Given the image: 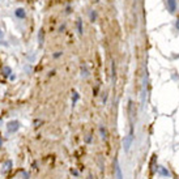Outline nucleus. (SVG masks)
<instances>
[{"label": "nucleus", "mask_w": 179, "mask_h": 179, "mask_svg": "<svg viewBox=\"0 0 179 179\" xmlns=\"http://www.w3.org/2000/svg\"><path fill=\"white\" fill-rule=\"evenodd\" d=\"M18 128H20V122L18 120H11V122L7 123V130H8L9 132H17Z\"/></svg>", "instance_id": "nucleus-1"}, {"label": "nucleus", "mask_w": 179, "mask_h": 179, "mask_svg": "<svg viewBox=\"0 0 179 179\" xmlns=\"http://www.w3.org/2000/svg\"><path fill=\"white\" fill-rule=\"evenodd\" d=\"M12 169V162L11 161H5L3 163V166H1V173L3 174H7L9 170Z\"/></svg>", "instance_id": "nucleus-2"}, {"label": "nucleus", "mask_w": 179, "mask_h": 179, "mask_svg": "<svg viewBox=\"0 0 179 179\" xmlns=\"http://www.w3.org/2000/svg\"><path fill=\"white\" fill-rule=\"evenodd\" d=\"M14 14H16L18 18H25L26 17V12L24 8H17L16 11H14Z\"/></svg>", "instance_id": "nucleus-3"}, {"label": "nucleus", "mask_w": 179, "mask_h": 179, "mask_svg": "<svg viewBox=\"0 0 179 179\" xmlns=\"http://www.w3.org/2000/svg\"><path fill=\"white\" fill-rule=\"evenodd\" d=\"M3 73H4V76H9V75L12 73V69L9 68V67H3Z\"/></svg>", "instance_id": "nucleus-4"}, {"label": "nucleus", "mask_w": 179, "mask_h": 179, "mask_svg": "<svg viewBox=\"0 0 179 179\" xmlns=\"http://www.w3.org/2000/svg\"><path fill=\"white\" fill-rule=\"evenodd\" d=\"M117 174H118V179H123L122 171H120V167H119V166H117Z\"/></svg>", "instance_id": "nucleus-5"}, {"label": "nucleus", "mask_w": 179, "mask_h": 179, "mask_svg": "<svg viewBox=\"0 0 179 179\" xmlns=\"http://www.w3.org/2000/svg\"><path fill=\"white\" fill-rule=\"evenodd\" d=\"M79 33H83V28H81V21L79 20Z\"/></svg>", "instance_id": "nucleus-6"}, {"label": "nucleus", "mask_w": 179, "mask_h": 179, "mask_svg": "<svg viewBox=\"0 0 179 179\" xmlns=\"http://www.w3.org/2000/svg\"><path fill=\"white\" fill-rule=\"evenodd\" d=\"M60 55H62V52H60V51H59V52H56V54H55V55H54V58H59V56H60Z\"/></svg>", "instance_id": "nucleus-7"}, {"label": "nucleus", "mask_w": 179, "mask_h": 179, "mask_svg": "<svg viewBox=\"0 0 179 179\" xmlns=\"http://www.w3.org/2000/svg\"><path fill=\"white\" fill-rule=\"evenodd\" d=\"M1 144H3V139L0 137V146H1Z\"/></svg>", "instance_id": "nucleus-8"}, {"label": "nucleus", "mask_w": 179, "mask_h": 179, "mask_svg": "<svg viewBox=\"0 0 179 179\" xmlns=\"http://www.w3.org/2000/svg\"><path fill=\"white\" fill-rule=\"evenodd\" d=\"M1 35H3V33H1V29H0V38H1Z\"/></svg>", "instance_id": "nucleus-9"}]
</instances>
